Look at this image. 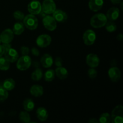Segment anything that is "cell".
<instances>
[{"mask_svg":"<svg viewBox=\"0 0 123 123\" xmlns=\"http://www.w3.org/2000/svg\"><path fill=\"white\" fill-rule=\"evenodd\" d=\"M120 16V10L117 7H111L107 12L106 16L108 20L110 21H115Z\"/></svg>","mask_w":123,"mask_h":123,"instance_id":"obj_15","label":"cell"},{"mask_svg":"<svg viewBox=\"0 0 123 123\" xmlns=\"http://www.w3.org/2000/svg\"><path fill=\"white\" fill-rule=\"evenodd\" d=\"M88 75L91 79H94L97 75V72L94 68H91L88 71Z\"/></svg>","mask_w":123,"mask_h":123,"instance_id":"obj_32","label":"cell"},{"mask_svg":"<svg viewBox=\"0 0 123 123\" xmlns=\"http://www.w3.org/2000/svg\"><path fill=\"white\" fill-rule=\"evenodd\" d=\"M103 4V0H90L88 2V7L91 10L97 12L102 9Z\"/></svg>","mask_w":123,"mask_h":123,"instance_id":"obj_16","label":"cell"},{"mask_svg":"<svg viewBox=\"0 0 123 123\" xmlns=\"http://www.w3.org/2000/svg\"><path fill=\"white\" fill-rule=\"evenodd\" d=\"M37 15L39 16L40 18H44V16H46L47 15V14H45V13H44V12H42V11H41L40 13L39 14H37Z\"/></svg>","mask_w":123,"mask_h":123,"instance_id":"obj_39","label":"cell"},{"mask_svg":"<svg viewBox=\"0 0 123 123\" xmlns=\"http://www.w3.org/2000/svg\"><path fill=\"white\" fill-rule=\"evenodd\" d=\"M96 39V34L92 30H88L83 34L84 43L87 46H91L94 43Z\"/></svg>","mask_w":123,"mask_h":123,"instance_id":"obj_6","label":"cell"},{"mask_svg":"<svg viewBox=\"0 0 123 123\" xmlns=\"http://www.w3.org/2000/svg\"><path fill=\"white\" fill-rule=\"evenodd\" d=\"M88 123H98V121L95 118H90V120H88Z\"/></svg>","mask_w":123,"mask_h":123,"instance_id":"obj_37","label":"cell"},{"mask_svg":"<svg viewBox=\"0 0 123 123\" xmlns=\"http://www.w3.org/2000/svg\"><path fill=\"white\" fill-rule=\"evenodd\" d=\"M112 123H122L123 122V107L121 105H117L112 110L111 115Z\"/></svg>","mask_w":123,"mask_h":123,"instance_id":"obj_3","label":"cell"},{"mask_svg":"<svg viewBox=\"0 0 123 123\" xmlns=\"http://www.w3.org/2000/svg\"><path fill=\"white\" fill-rule=\"evenodd\" d=\"M43 24L44 28L49 31H54L56 28V22L52 16L46 15L43 18Z\"/></svg>","mask_w":123,"mask_h":123,"instance_id":"obj_7","label":"cell"},{"mask_svg":"<svg viewBox=\"0 0 123 123\" xmlns=\"http://www.w3.org/2000/svg\"><path fill=\"white\" fill-rule=\"evenodd\" d=\"M30 93L34 97H38L43 94V88L41 85H34L30 88Z\"/></svg>","mask_w":123,"mask_h":123,"instance_id":"obj_18","label":"cell"},{"mask_svg":"<svg viewBox=\"0 0 123 123\" xmlns=\"http://www.w3.org/2000/svg\"><path fill=\"white\" fill-rule=\"evenodd\" d=\"M43 76V73L40 68H37L31 74V79L34 81H39Z\"/></svg>","mask_w":123,"mask_h":123,"instance_id":"obj_24","label":"cell"},{"mask_svg":"<svg viewBox=\"0 0 123 123\" xmlns=\"http://www.w3.org/2000/svg\"><path fill=\"white\" fill-rule=\"evenodd\" d=\"M5 51H6V50H5V48L4 47V46L0 45V57L2 56L4 54Z\"/></svg>","mask_w":123,"mask_h":123,"instance_id":"obj_36","label":"cell"},{"mask_svg":"<svg viewBox=\"0 0 123 123\" xmlns=\"http://www.w3.org/2000/svg\"><path fill=\"white\" fill-rule=\"evenodd\" d=\"M4 57L9 61L10 62H14L17 61L19 58V54L16 50L13 48H9L6 50L4 53Z\"/></svg>","mask_w":123,"mask_h":123,"instance_id":"obj_11","label":"cell"},{"mask_svg":"<svg viewBox=\"0 0 123 123\" xmlns=\"http://www.w3.org/2000/svg\"><path fill=\"white\" fill-rule=\"evenodd\" d=\"M105 28L107 31L109 32H115L117 30V25L114 21H107L106 24H105Z\"/></svg>","mask_w":123,"mask_h":123,"instance_id":"obj_29","label":"cell"},{"mask_svg":"<svg viewBox=\"0 0 123 123\" xmlns=\"http://www.w3.org/2000/svg\"><path fill=\"white\" fill-rule=\"evenodd\" d=\"M28 10L30 14L37 15L42 11V4L39 1L36 0L31 1L28 5Z\"/></svg>","mask_w":123,"mask_h":123,"instance_id":"obj_9","label":"cell"},{"mask_svg":"<svg viewBox=\"0 0 123 123\" xmlns=\"http://www.w3.org/2000/svg\"><path fill=\"white\" fill-rule=\"evenodd\" d=\"M20 52L22 55H28L30 53V49H29V48L25 46H22L20 48Z\"/></svg>","mask_w":123,"mask_h":123,"instance_id":"obj_33","label":"cell"},{"mask_svg":"<svg viewBox=\"0 0 123 123\" xmlns=\"http://www.w3.org/2000/svg\"><path fill=\"white\" fill-rule=\"evenodd\" d=\"M56 10L54 0H44L42 5V11L46 14H51Z\"/></svg>","mask_w":123,"mask_h":123,"instance_id":"obj_5","label":"cell"},{"mask_svg":"<svg viewBox=\"0 0 123 123\" xmlns=\"http://www.w3.org/2000/svg\"><path fill=\"white\" fill-rule=\"evenodd\" d=\"M31 53H32V55L35 56H38L40 55V52L38 50V49H37L36 48H32L31 50Z\"/></svg>","mask_w":123,"mask_h":123,"instance_id":"obj_35","label":"cell"},{"mask_svg":"<svg viewBox=\"0 0 123 123\" xmlns=\"http://www.w3.org/2000/svg\"><path fill=\"white\" fill-rule=\"evenodd\" d=\"M19 120L23 123H28L31 121V117H30V114L26 111H25L20 112V114H19Z\"/></svg>","mask_w":123,"mask_h":123,"instance_id":"obj_27","label":"cell"},{"mask_svg":"<svg viewBox=\"0 0 123 123\" xmlns=\"http://www.w3.org/2000/svg\"><path fill=\"white\" fill-rule=\"evenodd\" d=\"M23 107L26 111H32L34 109V102L31 98H26L23 102Z\"/></svg>","mask_w":123,"mask_h":123,"instance_id":"obj_22","label":"cell"},{"mask_svg":"<svg viewBox=\"0 0 123 123\" xmlns=\"http://www.w3.org/2000/svg\"><path fill=\"white\" fill-rule=\"evenodd\" d=\"M111 121V115L108 112H105L101 114L98 120V122L101 123H109Z\"/></svg>","mask_w":123,"mask_h":123,"instance_id":"obj_28","label":"cell"},{"mask_svg":"<svg viewBox=\"0 0 123 123\" xmlns=\"http://www.w3.org/2000/svg\"><path fill=\"white\" fill-rule=\"evenodd\" d=\"M63 64V61H62V58L60 57H57L55 60V64L57 67H61Z\"/></svg>","mask_w":123,"mask_h":123,"instance_id":"obj_34","label":"cell"},{"mask_svg":"<svg viewBox=\"0 0 123 123\" xmlns=\"http://www.w3.org/2000/svg\"><path fill=\"white\" fill-rule=\"evenodd\" d=\"M13 17L18 21H21V20H23L24 17H25V15H24L23 12H20L19 10H17L13 13Z\"/></svg>","mask_w":123,"mask_h":123,"instance_id":"obj_31","label":"cell"},{"mask_svg":"<svg viewBox=\"0 0 123 123\" xmlns=\"http://www.w3.org/2000/svg\"><path fill=\"white\" fill-rule=\"evenodd\" d=\"M52 42V38L48 34L40 35L36 40V44L40 48H46L50 45Z\"/></svg>","mask_w":123,"mask_h":123,"instance_id":"obj_8","label":"cell"},{"mask_svg":"<svg viewBox=\"0 0 123 123\" xmlns=\"http://www.w3.org/2000/svg\"><path fill=\"white\" fill-rule=\"evenodd\" d=\"M111 2H112L113 4H120L123 0H111Z\"/></svg>","mask_w":123,"mask_h":123,"instance_id":"obj_38","label":"cell"},{"mask_svg":"<svg viewBox=\"0 0 123 123\" xmlns=\"http://www.w3.org/2000/svg\"><path fill=\"white\" fill-rule=\"evenodd\" d=\"M55 77V70L52 69H49L45 72L44 75V80L46 82H52Z\"/></svg>","mask_w":123,"mask_h":123,"instance_id":"obj_25","label":"cell"},{"mask_svg":"<svg viewBox=\"0 0 123 123\" xmlns=\"http://www.w3.org/2000/svg\"><path fill=\"white\" fill-rule=\"evenodd\" d=\"M32 64L31 58L28 55H23L17 60L16 67L20 71H25L30 68Z\"/></svg>","mask_w":123,"mask_h":123,"instance_id":"obj_4","label":"cell"},{"mask_svg":"<svg viewBox=\"0 0 123 123\" xmlns=\"http://www.w3.org/2000/svg\"><path fill=\"white\" fill-rule=\"evenodd\" d=\"M108 76L112 82H117L121 79V72L118 67H112L108 70Z\"/></svg>","mask_w":123,"mask_h":123,"instance_id":"obj_12","label":"cell"},{"mask_svg":"<svg viewBox=\"0 0 123 123\" xmlns=\"http://www.w3.org/2000/svg\"><path fill=\"white\" fill-rule=\"evenodd\" d=\"M86 64L91 68H96L99 65L100 59L96 54H90L86 56Z\"/></svg>","mask_w":123,"mask_h":123,"instance_id":"obj_13","label":"cell"},{"mask_svg":"<svg viewBox=\"0 0 123 123\" xmlns=\"http://www.w3.org/2000/svg\"><path fill=\"white\" fill-rule=\"evenodd\" d=\"M36 115L40 121H44L48 119V113L46 109L43 107H40L36 111Z\"/></svg>","mask_w":123,"mask_h":123,"instance_id":"obj_19","label":"cell"},{"mask_svg":"<svg viewBox=\"0 0 123 123\" xmlns=\"http://www.w3.org/2000/svg\"><path fill=\"white\" fill-rule=\"evenodd\" d=\"M10 63V62L6 58L1 56L0 57V70L6 71L9 69Z\"/></svg>","mask_w":123,"mask_h":123,"instance_id":"obj_26","label":"cell"},{"mask_svg":"<svg viewBox=\"0 0 123 123\" xmlns=\"http://www.w3.org/2000/svg\"><path fill=\"white\" fill-rule=\"evenodd\" d=\"M40 62L43 67L49 68L52 66L54 63V60L51 55L48 54H45L41 58Z\"/></svg>","mask_w":123,"mask_h":123,"instance_id":"obj_17","label":"cell"},{"mask_svg":"<svg viewBox=\"0 0 123 123\" xmlns=\"http://www.w3.org/2000/svg\"><path fill=\"white\" fill-rule=\"evenodd\" d=\"M15 85V81L13 79H12V78H8V79H6L3 82L2 86L7 91H12V90L14 88Z\"/></svg>","mask_w":123,"mask_h":123,"instance_id":"obj_23","label":"cell"},{"mask_svg":"<svg viewBox=\"0 0 123 123\" xmlns=\"http://www.w3.org/2000/svg\"><path fill=\"white\" fill-rule=\"evenodd\" d=\"M1 39H0V44H1Z\"/></svg>","mask_w":123,"mask_h":123,"instance_id":"obj_42","label":"cell"},{"mask_svg":"<svg viewBox=\"0 0 123 123\" xmlns=\"http://www.w3.org/2000/svg\"><path fill=\"white\" fill-rule=\"evenodd\" d=\"M8 97V92L2 86H0V102L6 100Z\"/></svg>","mask_w":123,"mask_h":123,"instance_id":"obj_30","label":"cell"},{"mask_svg":"<svg viewBox=\"0 0 123 123\" xmlns=\"http://www.w3.org/2000/svg\"><path fill=\"white\" fill-rule=\"evenodd\" d=\"M117 38L118 40L122 41L123 40V35L122 34H119L117 36Z\"/></svg>","mask_w":123,"mask_h":123,"instance_id":"obj_40","label":"cell"},{"mask_svg":"<svg viewBox=\"0 0 123 123\" xmlns=\"http://www.w3.org/2000/svg\"><path fill=\"white\" fill-rule=\"evenodd\" d=\"M108 21L106 16L103 13H97L94 14L90 20V24L94 28H100L103 27Z\"/></svg>","mask_w":123,"mask_h":123,"instance_id":"obj_1","label":"cell"},{"mask_svg":"<svg viewBox=\"0 0 123 123\" xmlns=\"http://www.w3.org/2000/svg\"><path fill=\"white\" fill-rule=\"evenodd\" d=\"M120 8H121V9L122 10H123V1H121V2H120Z\"/></svg>","mask_w":123,"mask_h":123,"instance_id":"obj_41","label":"cell"},{"mask_svg":"<svg viewBox=\"0 0 123 123\" xmlns=\"http://www.w3.org/2000/svg\"><path fill=\"white\" fill-rule=\"evenodd\" d=\"M24 30H25V26H24V23H22L20 21H19L14 24L13 29V32L14 34H22L24 32Z\"/></svg>","mask_w":123,"mask_h":123,"instance_id":"obj_21","label":"cell"},{"mask_svg":"<svg viewBox=\"0 0 123 123\" xmlns=\"http://www.w3.org/2000/svg\"><path fill=\"white\" fill-rule=\"evenodd\" d=\"M55 74L59 79L63 80L66 79L68 76V72L66 68L63 67H58L55 69Z\"/></svg>","mask_w":123,"mask_h":123,"instance_id":"obj_20","label":"cell"},{"mask_svg":"<svg viewBox=\"0 0 123 123\" xmlns=\"http://www.w3.org/2000/svg\"><path fill=\"white\" fill-rule=\"evenodd\" d=\"M14 38V33L10 29H6L4 30L0 34V39L1 43L3 44L10 43Z\"/></svg>","mask_w":123,"mask_h":123,"instance_id":"obj_10","label":"cell"},{"mask_svg":"<svg viewBox=\"0 0 123 123\" xmlns=\"http://www.w3.org/2000/svg\"><path fill=\"white\" fill-rule=\"evenodd\" d=\"M24 26L30 30H34L37 28L38 25V19L33 14H29L24 17L23 19Z\"/></svg>","mask_w":123,"mask_h":123,"instance_id":"obj_2","label":"cell"},{"mask_svg":"<svg viewBox=\"0 0 123 123\" xmlns=\"http://www.w3.org/2000/svg\"><path fill=\"white\" fill-rule=\"evenodd\" d=\"M52 17L56 22H64L66 21L68 18L67 13L61 10H55L52 13Z\"/></svg>","mask_w":123,"mask_h":123,"instance_id":"obj_14","label":"cell"}]
</instances>
